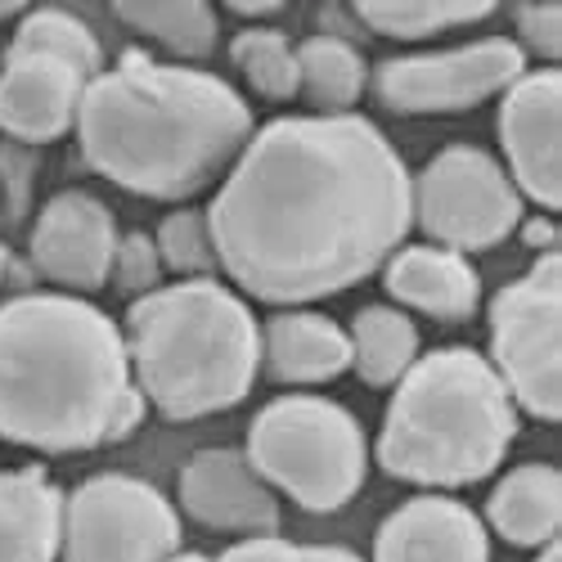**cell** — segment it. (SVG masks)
Returning <instances> with one entry per match:
<instances>
[{"label":"cell","instance_id":"obj_1","mask_svg":"<svg viewBox=\"0 0 562 562\" xmlns=\"http://www.w3.org/2000/svg\"><path fill=\"white\" fill-rule=\"evenodd\" d=\"M207 225L229 284L289 311L387 266L414 225V176L360 113L274 117L225 171Z\"/></svg>","mask_w":562,"mask_h":562},{"label":"cell","instance_id":"obj_2","mask_svg":"<svg viewBox=\"0 0 562 562\" xmlns=\"http://www.w3.org/2000/svg\"><path fill=\"white\" fill-rule=\"evenodd\" d=\"M122 324L77 293H23L0 306V441L81 454L145 424Z\"/></svg>","mask_w":562,"mask_h":562},{"label":"cell","instance_id":"obj_3","mask_svg":"<svg viewBox=\"0 0 562 562\" xmlns=\"http://www.w3.org/2000/svg\"><path fill=\"white\" fill-rule=\"evenodd\" d=\"M77 145L90 171L139 199H194L252 139L248 100L216 72L126 50L86 86Z\"/></svg>","mask_w":562,"mask_h":562},{"label":"cell","instance_id":"obj_4","mask_svg":"<svg viewBox=\"0 0 562 562\" xmlns=\"http://www.w3.org/2000/svg\"><path fill=\"white\" fill-rule=\"evenodd\" d=\"M122 334L139 396L171 424L234 409L261 373V324L221 279H180L135 297Z\"/></svg>","mask_w":562,"mask_h":562},{"label":"cell","instance_id":"obj_5","mask_svg":"<svg viewBox=\"0 0 562 562\" xmlns=\"http://www.w3.org/2000/svg\"><path fill=\"white\" fill-rule=\"evenodd\" d=\"M518 437V405L473 347L418 356L392 387L379 468L396 482L459 491L491 477Z\"/></svg>","mask_w":562,"mask_h":562},{"label":"cell","instance_id":"obj_6","mask_svg":"<svg viewBox=\"0 0 562 562\" xmlns=\"http://www.w3.org/2000/svg\"><path fill=\"white\" fill-rule=\"evenodd\" d=\"M248 463L270 491H284L306 513L351 504L369 473L360 418L329 396H274L248 424Z\"/></svg>","mask_w":562,"mask_h":562},{"label":"cell","instance_id":"obj_7","mask_svg":"<svg viewBox=\"0 0 562 562\" xmlns=\"http://www.w3.org/2000/svg\"><path fill=\"white\" fill-rule=\"evenodd\" d=\"M104 72L95 32L68 10H27L0 59V131L50 145L77 126L86 86Z\"/></svg>","mask_w":562,"mask_h":562},{"label":"cell","instance_id":"obj_8","mask_svg":"<svg viewBox=\"0 0 562 562\" xmlns=\"http://www.w3.org/2000/svg\"><path fill=\"white\" fill-rule=\"evenodd\" d=\"M491 369L513 405L540 424L562 418V257L540 252L536 266L491 297Z\"/></svg>","mask_w":562,"mask_h":562},{"label":"cell","instance_id":"obj_9","mask_svg":"<svg viewBox=\"0 0 562 562\" xmlns=\"http://www.w3.org/2000/svg\"><path fill=\"white\" fill-rule=\"evenodd\" d=\"M414 225L459 257L499 248L522 225V194L477 145H446L414 176Z\"/></svg>","mask_w":562,"mask_h":562},{"label":"cell","instance_id":"obj_10","mask_svg":"<svg viewBox=\"0 0 562 562\" xmlns=\"http://www.w3.org/2000/svg\"><path fill=\"white\" fill-rule=\"evenodd\" d=\"M176 549V504L139 477L100 473L64 499V562H162Z\"/></svg>","mask_w":562,"mask_h":562},{"label":"cell","instance_id":"obj_11","mask_svg":"<svg viewBox=\"0 0 562 562\" xmlns=\"http://www.w3.org/2000/svg\"><path fill=\"white\" fill-rule=\"evenodd\" d=\"M527 72L518 41L486 36L459 50L437 55H401L383 59L369 72V86L392 113H468L513 86Z\"/></svg>","mask_w":562,"mask_h":562},{"label":"cell","instance_id":"obj_12","mask_svg":"<svg viewBox=\"0 0 562 562\" xmlns=\"http://www.w3.org/2000/svg\"><path fill=\"white\" fill-rule=\"evenodd\" d=\"M562 72H522L499 95V145L508 158V180L518 194L544 212L562 207Z\"/></svg>","mask_w":562,"mask_h":562},{"label":"cell","instance_id":"obj_13","mask_svg":"<svg viewBox=\"0 0 562 562\" xmlns=\"http://www.w3.org/2000/svg\"><path fill=\"white\" fill-rule=\"evenodd\" d=\"M117 221L109 203L86 190H64L41 207L32 225V266L68 293H100L113 274Z\"/></svg>","mask_w":562,"mask_h":562},{"label":"cell","instance_id":"obj_14","mask_svg":"<svg viewBox=\"0 0 562 562\" xmlns=\"http://www.w3.org/2000/svg\"><path fill=\"white\" fill-rule=\"evenodd\" d=\"M180 508L207 531L279 536V495L257 477L244 450H199L180 468Z\"/></svg>","mask_w":562,"mask_h":562},{"label":"cell","instance_id":"obj_15","mask_svg":"<svg viewBox=\"0 0 562 562\" xmlns=\"http://www.w3.org/2000/svg\"><path fill=\"white\" fill-rule=\"evenodd\" d=\"M373 562H491V531L454 495H414L383 518Z\"/></svg>","mask_w":562,"mask_h":562},{"label":"cell","instance_id":"obj_16","mask_svg":"<svg viewBox=\"0 0 562 562\" xmlns=\"http://www.w3.org/2000/svg\"><path fill=\"white\" fill-rule=\"evenodd\" d=\"M383 284L392 302L446 324L473 319L482 306V279L473 261L437 244H401L383 266Z\"/></svg>","mask_w":562,"mask_h":562},{"label":"cell","instance_id":"obj_17","mask_svg":"<svg viewBox=\"0 0 562 562\" xmlns=\"http://www.w3.org/2000/svg\"><path fill=\"white\" fill-rule=\"evenodd\" d=\"M261 364L274 383H289V387L334 383L338 373L351 369V342L338 319L306 306H289L266 319Z\"/></svg>","mask_w":562,"mask_h":562},{"label":"cell","instance_id":"obj_18","mask_svg":"<svg viewBox=\"0 0 562 562\" xmlns=\"http://www.w3.org/2000/svg\"><path fill=\"white\" fill-rule=\"evenodd\" d=\"M64 499L41 463L0 473V562H59Z\"/></svg>","mask_w":562,"mask_h":562},{"label":"cell","instance_id":"obj_19","mask_svg":"<svg viewBox=\"0 0 562 562\" xmlns=\"http://www.w3.org/2000/svg\"><path fill=\"white\" fill-rule=\"evenodd\" d=\"M486 531L518 549H540L562 531V473L553 463H518L486 499Z\"/></svg>","mask_w":562,"mask_h":562},{"label":"cell","instance_id":"obj_20","mask_svg":"<svg viewBox=\"0 0 562 562\" xmlns=\"http://www.w3.org/2000/svg\"><path fill=\"white\" fill-rule=\"evenodd\" d=\"M351 369L364 387H396L418 360V324L401 306H360L351 329Z\"/></svg>","mask_w":562,"mask_h":562},{"label":"cell","instance_id":"obj_21","mask_svg":"<svg viewBox=\"0 0 562 562\" xmlns=\"http://www.w3.org/2000/svg\"><path fill=\"white\" fill-rule=\"evenodd\" d=\"M369 90V64L342 36H306L297 45V95L319 113H351Z\"/></svg>","mask_w":562,"mask_h":562},{"label":"cell","instance_id":"obj_22","mask_svg":"<svg viewBox=\"0 0 562 562\" xmlns=\"http://www.w3.org/2000/svg\"><path fill=\"white\" fill-rule=\"evenodd\" d=\"M113 14L139 36L167 45L180 59H207L221 36L216 10L207 0H117Z\"/></svg>","mask_w":562,"mask_h":562},{"label":"cell","instance_id":"obj_23","mask_svg":"<svg viewBox=\"0 0 562 562\" xmlns=\"http://www.w3.org/2000/svg\"><path fill=\"white\" fill-rule=\"evenodd\" d=\"M495 14V0H360L356 19L392 41H424Z\"/></svg>","mask_w":562,"mask_h":562},{"label":"cell","instance_id":"obj_24","mask_svg":"<svg viewBox=\"0 0 562 562\" xmlns=\"http://www.w3.org/2000/svg\"><path fill=\"white\" fill-rule=\"evenodd\" d=\"M229 59L261 100H297V45L279 27H244L229 45Z\"/></svg>","mask_w":562,"mask_h":562},{"label":"cell","instance_id":"obj_25","mask_svg":"<svg viewBox=\"0 0 562 562\" xmlns=\"http://www.w3.org/2000/svg\"><path fill=\"white\" fill-rule=\"evenodd\" d=\"M154 244H158L162 270H176L180 279H216V270H221L207 212H199V207H176L171 216H162Z\"/></svg>","mask_w":562,"mask_h":562},{"label":"cell","instance_id":"obj_26","mask_svg":"<svg viewBox=\"0 0 562 562\" xmlns=\"http://www.w3.org/2000/svg\"><path fill=\"white\" fill-rule=\"evenodd\" d=\"M109 284H117L131 302L135 297H145L154 289H162V257H158V244H154V234H122L117 239V252H113V274H109Z\"/></svg>","mask_w":562,"mask_h":562},{"label":"cell","instance_id":"obj_27","mask_svg":"<svg viewBox=\"0 0 562 562\" xmlns=\"http://www.w3.org/2000/svg\"><path fill=\"white\" fill-rule=\"evenodd\" d=\"M216 562H364V558L338 544H289L279 536H248L229 544Z\"/></svg>","mask_w":562,"mask_h":562},{"label":"cell","instance_id":"obj_28","mask_svg":"<svg viewBox=\"0 0 562 562\" xmlns=\"http://www.w3.org/2000/svg\"><path fill=\"white\" fill-rule=\"evenodd\" d=\"M513 23H518L527 50L544 59V68H553L562 59V5H553V0L549 5H518L513 10Z\"/></svg>","mask_w":562,"mask_h":562},{"label":"cell","instance_id":"obj_29","mask_svg":"<svg viewBox=\"0 0 562 562\" xmlns=\"http://www.w3.org/2000/svg\"><path fill=\"white\" fill-rule=\"evenodd\" d=\"M229 10L244 14V19H270V14L284 10V0H229Z\"/></svg>","mask_w":562,"mask_h":562},{"label":"cell","instance_id":"obj_30","mask_svg":"<svg viewBox=\"0 0 562 562\" xmlns=\"http://www.w3.org/2000/svg\"><path fill=\"white\" fill-rule=\"evenodd\" d=\"M23 14H27L23 0H5V5H0V19H23Z\"/></svg>","mask_w":562,"mask_h":562},{"label":"cell","instance_id":"obj_31","mask_svg":"<svg viewBox=\"0 0 562 562\" xmlns=\"http://www.w3.org/2000/svg\"><path fill=\"white\" fill-rule=\"evenodd\" d=\"M162 562H216V558H203V553H190V549H176V553L162 558Z\"/></svg>","mask_w":562,"mask_h":562},{"label":"cell","instance_id":"obj_32","mask_svg":"<svg viewBox=\"0 0 562 562\" xmlns=\"http://www.w3.org/2000/svg\"><path fill=\"white\" fill-rule=\"evenodd\" d=\"M536 562H562V553H558V540L540 544V558H536Z\"/></svg>","mask_w":562,"mask_h":562},{"label":"cell","instance_id":"obj_33","mask_svg":"<svg viewBox=\"0 0 562 562\" xmlns=\"http://www.w3.org/2000/svg\"><path fill=\"white\" fill-rule=\"evenodd\" d=\"M5 270H10V252H5V244H0V279H5Z\"/></svg>","mask_w":562,"mask_h":562}]
</instances>
